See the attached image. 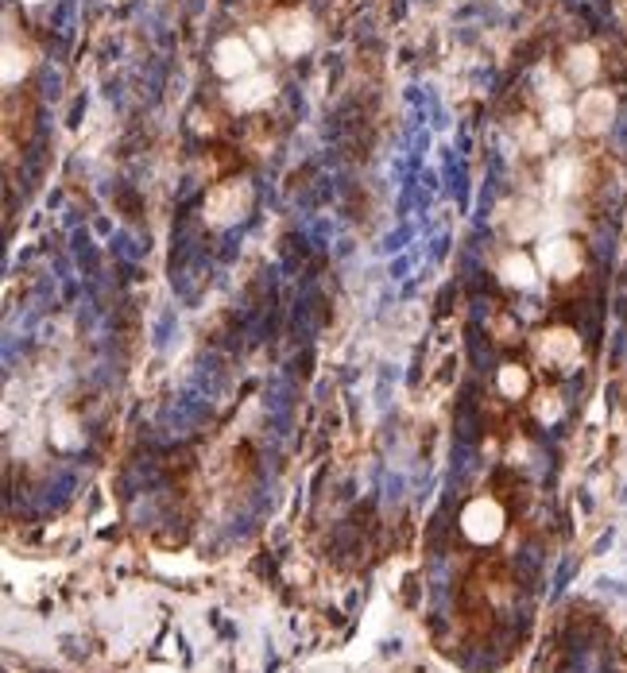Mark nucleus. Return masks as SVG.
<instances>
[{
	"label": "nucleus",
	"instance_id": "14",
	"mask_svg": "<svg viewBox=\"0 0 627 673\" xmlns=\"http://www.w3.org/2000/svg\"><path fill=\"white\" fill-rule=\"evenodd\" d=\"M500 391H504L508 399H519V395L527 391V372H523L519 364H504V368H500Z\"/></svg>",
	"mask_w": 627,
	"mask_h": 673
},
{
	"label": "nucleus",
	"instance_id": "12",
	"mask_svg": "<svg viewBox=\"0 0 627 673\" xmlns=\"http://www.w3.org/2000/svg\"><path fill=\"white\" fill-rule=\"evenodd\" d=\"M31 66V55L24 47H16V43H4V66H0V78H4V86H16L24 74H28Z\"/></svg>",
	"mask_w": 627,
	"mask_h": 673
},
{
	"label": "nucleus",
	"instance_id": "5",
	"mask_svg": "<svg viewBox=\"0 0 627 673\" xmlns=\"http://www.w3.org/2000/svg\"><path fill=\"white\" fill-rule=\"evenodd\" d=\"M271 97H275V82H271L268 74H248V78L229 82V89H225V101L237 113H256V109L268 105Z\"/></svg>",
	"mask_w": 627,
	"mask_h": 673
},
{
	"label": "nucleus",
	"instance_id": "15",
	"mask_svg": "<svg viewBox=\"0 0 627 673\" xmlns=\"http://www.w3.org/2000/svg\"><path fill=\"white\" fill-rule=\"evenodd\" d=\"M535 414L542 422H554V418L562 414V395H558V391H542L535 403Z\"/></svg>",
	"mask_w": 627,
	"mask_h": 673
},
{
	"label": "nucleus",
	"instance_id": "11",
	"mask_svg": "<svg viewBox=\"0 0 627 673\" xmlns=\"http://www.w3.org/2000/svg\"><path fill=\"white\" fill-rule=\"evenodd\" d=\"M597 70H600V62L593 47H573V51H569V78H573V82L585 86V82L597 78Z\"/></svg>",
	"mask_w": 627,
	"mask_h": 673
},
{
	"label": "nucleus",
	"instance_id": "1",
	"mask_svg": "<svg viewBox=\"0 0 627 673\" xmlns=\"http://www.w3.org/2000/svg\"><path fill=\"white\" fill-rule=\"evenodd\" d=\"M252 205V186L248 182H221L206 194V221L225 229V225H237L240 217L248 213Z\"/></svg>",
	"mask_w": 627,
	"mask_h": 673
},
{
	"label": "nucleus",
	"instance_id": "17",
	"mask_svg": "<svg viewBox=\"0 0 627 673\" xmlns=\"http://www.w3.org/2000/svg\"><path fill=\"white\" fill-rule=\"evenodd\" d=\"M569 178H573V163H558V167L550 171V182H554V190H558V194H566L569 186H573Z\"/></svg>",
	"mask_w": 627,
	"mask_h": 673
},
{
	"label": "nucleus",
	"instance_id": "3",
	"mask_svg": "<svg viewBox=\"0 0 627 673\" xmlns=\"http://www.w3.org/2000/svg\"><path fill=\"white\" fill-rule=\"evenodd\" d=\"M256 62H260L256 47H252L248 39H240V35H229V39H221V43L213 47V70H217L221 78H229V82L256 74Z\"/></svg>",
	"mask_w": 627,
	"mask_h": 673
},
{
	"label": "nucleus",
	"instance_id": "7",
	"mask_svg": "<svg viewBox=\"0 0 627 673\" xmlns=\"http://www.w3.org/2000/svg\"><path fill=\"white\" fill-rule=\"evenodd\" d=\"M612 113H616L612 93L608 89H589L581 97V105H577V128H585L589 136H597V132H604L612 124Z\"/></svg>",
	"mask_w": 627,
	"mask_h": 673
},
{
	"label": "nucleus",
	"instance_id": "10",
	"mask_svg": "<svg viewBox=\"0 0 627 673\" xmlns=\"http://www.w3.org/2000/svg\"><path fill=\"white\" fill-rule=\"evenodd\" d=\"M504 221H508L511 240H531L538 233V225H542V213L531 202H515L504 205Z\"/></svg>",
	"mask_w": 627,
	"mask_h": 673
},
{
	"label": "nucleus",
	"instance_id": "8",
	"mask_svg": "<svg viewBox=\"0 0 627 673\" xmlns=\"http://www.w3.org/2000/svg\"><path fill=\"white\" fill-rule=\"evenodd\" d=\"M465 534L469 538H477V542H492L500 530H504V515H500V507L492 503V499H477L469 511H465Z\"/></svg>",
	"mask_w": 627,
	"mask_h": 673
},
{
	"label": "nucleus",
	"instance_id": "6",
	"mask_svg": "<svg viewBox=\"0 0 627 673\" xmlns=\"http://www.w3.org/2000/svg\"><path fill=\"white\" fill-rule=\"evenodd\" d=\"M535 352L546 360V364H554V368H566L573 364L577 356H581V341H577V333L573 329H542L535 337Z\"/></svg>",
	"mask_w": 627,
	"mask_h": 673
},
{
	"label": "nucleus",
	"instance_id": "4",
	"mask_svg": "<svg viewBox=\"0 0 627 673\" xmlns=\"http://www.w3.org/2000/svg\"><path fill=\"white\" fill-rule=\"evenodd\" d=\"M538 267L554 279H573L581 271V248L569 236H550L538 244Z\"/></svg>",
	"mask_w": 627,
	"mask_h": 673
},
{
	"label": "nucleus",
	"instance_id": "19",
	"mask_svg": "<svg viewBox=\"0 0 627 673\" xmlns=\"http://www.w3.org/2000/svg\"><path fill=\"white\" fill-rule=\"evenodd\" d=\"M24 4H39V0H24Z\"/></svg>",
	"mask_w": 627,
	"mask_h": 673
},
{
	"label": "nucleus",
	"instance_id": "13",
	"mask_svg": "<svg viewBox=\"0 0 627 673\" xmlns=\"http://www.w3.org/2000/svg\"><path fill=\"white\" fill-rule=\"evenodd\" d=\"M573 124H577V113L566 109V105H550V109H546V132H550V136H569Z\"/></svg>",
	"mask_w": 627,
	"mask_h": 673
},
{
	"label": "nucleus",
	"instance_id": "16",
	"mask_svg": "<svg viewBox=\"0 0 627 673\" xmlns=\"http://www.w3.org/2000/svg\"><path fill=\"white\" fill-rule=\"evenodd\" d=\"M248 43L256 47V55L260 59H271V51H275V39H271L268 28H252V35H248Z\"/></svg>",
	"mask_w": 627,
	"mask_h": 673
},
{
	"label": "nucleus",
	"instance_id": "9",
	"mask_svg": "<svg viewBox=\"0 0 627 673\" xmlns=\"http://www.w3.org/2000/svg\"><path fill=\"white\" fill-rule=\"evenodd\" d=\"M538 279V267L531 256H523V252H511L504 256V264H500V283L511 287V291H531Z\"/></svg>",
	"mask_w": 627,
	"mask_h": 673
},
{
	"label": "nucleus",
	"instance_id": "2",
	"mask_svg": "<svg viewBox=\"0 0 627 673\" xmlns=\"http://www.w3.org/2000/svg\"><path fill=\"white\" fill-rule=\"evenodd\" d=\"M314 35H318V28H314L310 12H302V8H287L271 20V39L283 55H306L314 47Z\"/></svg>",
	"mask_w": 627,
	"mask_h": 673
},
{
	"label": "nucleus",
	"instance_id": "18",
	"mask_svg": "<svg viewBox=\"0 0 627 673\" xmlns=\"http://www.w3.org/2000/svg\"><path fill=\"white\" fill-rule=\"evenodd\" d=\"M538 82H542V97H550L554 105H562V97H566V89L558 78H550V74H538Z\"/></svg>",
	"mask_w": 627,
	"mask_h": 673
}]
</instances>
